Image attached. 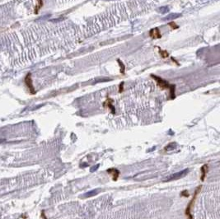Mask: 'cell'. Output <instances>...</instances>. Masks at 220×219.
Masks as SVG:
<instances>
[{
    "instance_id": "1",
    "label": "cell",
    "mask_w": 220,
    "mask_h": 219,
    "mask_svg": "<svg viewBox=\"0 0 220 219\" xmlns=\"http://www.w3.org/2000/svg\"><path fill=\"white\" fill-rule=\"evenodd\" d=\"M200 189H201V186H199L198 188L196 189V192H195V195H194V197L192 198V199L190 200V202L189 203V204L187 205V207H186V208H185V216L188 218V219H194L193 218V216H192V214H191V207H192V206H193V204H194V203H195V201H196V196L197 195H198V193H199V191L200 190Z\"/></svg>"
},
{
    "instance_id": "2",
    "label": "cell",
    "mask_w": 220,
    "mask_h": 219,
    "mask_svg": "<svg viewBox=\"0 0 220 219\" xmlns=\"http://www.w3.org/2000/svg\"><path fill=\"white\" fill-rule=\"evenodd\" d=\"M25 84L26 85V87H27V88L29 90L31 94H32V95L36 94V90H35V88H34V86H33V83H32V78H31V73H27L26 77H25Z\"/></svg>"
},
{
    "instance_id": "3",
    "label": "cell",
    "mask_w": 220,
    "mask_h": 219,
    "mask_svg": "<svg viewBox=\"0 0 220 219\" xmlns=\"http://www.w3.org/2000/svg\"><path fill=\"white\" fill-rule=\"evenodd\" d=\"M151 77H153V79H155L156 81H157V83H158V85L162 89H169L170 87V84L166 82V81H164L163 79H162L161 77H157V76H155V75H151Z\"/></svg>"
},
{
    "instance_id": "4",
    "label": "cell",
    "mask_w": 220,
    "mask_h": 219,
    "mask_svg": "<svg viewBox=\"0 0 220 219\" xmlns=\"http://www.w3.org/2000/svg\"><path fill=\"white\" fill-rule=\"evenodd\" d=\"M149 36L153 39H160L162 35L158 28H153L149 31Z\"/></svg>"
},
{
    "instance_id": "5",
    "label": "cell",
    "mask_w": 220,
    "mask_h": 219,
    "mask_svg": "<svg viewBox=\"0 0 220 219\" xmlns=\"http://www.w3.org/2000/svg\"><path fill=\"white\" fill-rule=\"evenodd\" d=\"M187 172H188V169H185V170L182 171V172H178V173H177V174H175V175L171 176L170 177L168 178L167 180H177V179H180V178L184 177L187 174Z\"/></svg>"
},
{
    "instance_id": "6",
    "label": "cell",
    "mask_w": 220,
    "mask_h": 219,
    "mask_svg": "<svg viewBox=\"0 0 220 219\" xmlns=\"http://www.w3.org/2000/svg\"><path fill=\"white\" fill-rule=\"evenodd\" d=\"M107 173H109L111 176H112V179H113V180H118V178H119L120 176V172L117 170V169H115V168H110V169H108L107 171Z\"/></svg>"
},
{
    "instance_id": "7",
    "label": "cell",
    "mask_w": 220,
    "mask_h": 219,
    "mask_svg": "<svg viewBox=\"0 0 220 219\" xmlns=\"http://www.w3.org/2000/svg\"><path fill=\"white\" fill-rule=\"evenodd\" d=\"M103 106H104V107H108L109 109H111L112 114H115V107L113 106V100H112V99H111V98L107 99V101L104 102Z\"/></svg>"
},
{
    "instance_id": "8",
    "label": "cell",
    "mask_w": 220,
    "mask_h": 219,
    "mask_svg": "<svg viewBox=\"0 0 220 219\" xmlns=\"http://www.w3.org/2000/svg\"><path fill=\"white\" fill-rule=\"evenodd\" d=\"M207 172H208V165H207V164H204V165L201 167V173H202V176H201L200 180H201L202 181L204 180Z\"/></svg>"
},
{
    "instance_id": "9",
    "label": "cell",
    "mask_w": 220,
    "mask_h": 219,
    "mask_svg": "<svg viewBox=\"0 0 220 219\" xmlns=\"http://www.w3.org/2000/svg\"><path fill=\"white\" fill-rule=\"evenodd\" d=\"M37 1H38V3H37L36 8H35V13H36V14L38 13V12L40 11V9L43 6V0H37Z\"/></svg>"
},
{
    "instance_id": "10",
    "label": "cell",
    "mask_w": 220,
    "mask_h": 219,
    "mask_svg": "<svg viewBox=\"0 0 220 219\" xmlns=\"http://www.w3.org/2000/svg\"><path fill=\"white\" fill-rule=\"evenodd\" d=\"M170 93H171V99L175 98V85H170Z\"/></svg>"
},
{
    "instance_id": "11",
    "label": "cell",
    "mask_w": 220,
    "mask_h": 219,
    "mask_svg": "<svg viewBox=\"0 0 220 219\" xmlns=\"http://www.w3.org/2000/svg\"><path fill=\"white\" fill-rule=\"evenodd\" d=\"M159 53H160L161 56H162V59H166V58H167V57H168V55H169L167 51H164V50H161V49H160V51H159Z\"/></svg>"
},
{
    "instance_id": "12",
    "label": "cell",
    "mask_w": 220,
    "mask_h": 219,
    "mask_svg": "<svg viewBox=\"0 0 220 219\" xmlns=\"http://www.w3.org/2000/svg\"><path fill=\"white\" fill-rule=\"evenodd\" d=\"M168 25L172 27V28H173V29H177L178 28V26L177 25V24L175 23L174 22H170V23H168Z\"/></svg>"
},
{
    "instance_id": "13",
    "label": "cell",
    "mask_w": 220,
    "mask_h": 219,
    "mask_svg": "<svg viewBox=\"0 0 220 219\" xmlns=\"http://www.w3.org/2000/svg\"><path fill=\"white\" fill-rule=\"evenodd\" d=\"M187 192L186 191H183L182 193H181V195L185 196V197H188L189 196V194H186Z\"/></svg>"
}]
</instances>
